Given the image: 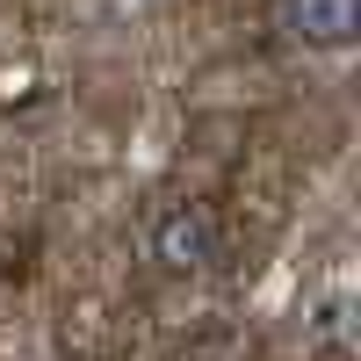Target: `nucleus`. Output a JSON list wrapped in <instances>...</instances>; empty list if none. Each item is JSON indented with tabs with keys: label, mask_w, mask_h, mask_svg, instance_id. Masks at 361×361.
<instances>
[{
	"label": "nucleus",
	"mask_w": 361,
	"mask_h": 361,
	"mask_svg": "<svg viewBox=\"0 0 361 361\" xmlns=\"http://www.w3.org/2000/svg\"><path fill=\"white\" fill-rule=\"evenodd\" d=\"M340 333H347V304H340V296H333V304L318 311V340H340Z\"/></svg>",
	"instance_id": "obj_3"
},
{
	"label": "nucleus",
	"mask_w": 361,
	"mask_h": 361,
	"mask_svg": "<svg viewBox=\"0 0 361 361\" xmlns=\"http://www.w3.org/2000/svg\"><path fill=\"white\" fill-rule=\"evenodd\" d=\"M282 37L304 51H347L361 37V0H282Z\"/></svg>",
	"instance_id": "obj_2"
},
{
	"label": "nucleus",
	"mask_w": 361,
	"mask_h": 361,
	"mask_svg": "<svg viewBox=\"0 0 361 361\" xmlns=\"http://www.w3.org/2000/svg\"><path fill=\"white\" fill-rule=\"evenodd\" d=\"M152 260L166 275H202L217 260V217L209 202H166L152 217Z\"/></svg>",
	"instance_id": "obj_1"
}]
</instances>
